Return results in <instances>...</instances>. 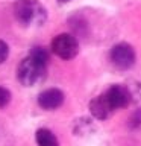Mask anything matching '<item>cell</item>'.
<instances>
[{"label":"cell","instance_id":"obj_8","mask_svg":"<svg viewBox=\"0 0 141 146\" xmlns=\"http://www.w3.org/2000/svg\"><path fill=\"white\" fill-rule=\"evenodd\" d=\"M35 139H36L40 146H59L56 135L50 129H45V128H41V129L36 131Z\"/></svg>","mask_w":141,"mask_h":146},{"label":"cell","instance_id":"obj_7","mask_svg":"<svg viewBox=\"0 0 141 146\" xmlns=\"http://www.w3.org/2000/svg\"><path fill=\"white\" fill-rule=\"evenodd\" d=\"M90 111L97 120H105V119H108L109 116H111V113L114 111V110L111 108V105L108 104L105 94H102V96L94 98L90 102Z\"/></svg>","mask_w":141,"mask_h":146},{"label":"cell","instance_id":"obj_10","mask_svg":"<svg viewBox=\"0 0 141 146\" xmlns=\"http://www.w3.org/2000/svg\"><path fill=\"white\" fill-rule=\"evenodd\" d=\"M8 53H9V49H8V44L5 41L0 40V64L6 61L8 58Z\"/></svg>","mask_w":141,"mask_h":146},{"label":"cell","instance_id":"obj_3","mask_svg":"<svg viewBox=\"0 0 141 146\" xmlns=\"http://www.w3.org/2000/svg\"><path fill=\"white\" fill-rule=\"evenodd\" d=\"M52 50L56 56L62 59H71L79 52V43L70 34H61L52 41Z\"/></svg>","mask_w":141,"mask_h":146},{"label":"cell","instance_id":"obj_5","mask_svg":"<svg viewBox=\"0 0 141 146\" xmlns=\"http://www.w3.org/2000/svg\"><path fill=\"white\" fill-rule=\"evenodd\" d=\"M105 98H106L108 104L111 105L112 110L117 108H126L130 102V93L126 87L123 85H112L109 87L108 91L105 93Z\"/></svg>","mask_w":141,"mask_h":146},{"label":"cell","instance_id":"obj_4","mask_svg":"<svg viewBox=\"0 0 141 146\" xmlns=\"http://www.w3.org/2000/svg\"><path fill=\"white\" fill-rule=\"evenodd\" d=\"M111 62L120 70H127L135 64V50L130 44L127 43H120L115 44L111 49L109 53Z\"/></svg>","mask_w":141,"mask_h":146},{"label":"cell","instance_id":"obj_2","mask_svg":"<svg viewBox=\"0 0 141 146\" xmlns=\"http://www.w3.org/2000/svg\"><path fill=\"white\" fill-rule=\"evenodd\" d=\"M15 18L24 26L43 25L45 21V9L38 0H20L14 8Z\"/></svg>","mask_w":141,"mask_h":146},{"label":"cell","instance_id":"obj_1","mask_svg":"<svg viewBox=\"0 0 141 146\" xmlns=\"http://www.w3.org/2000/svg\"><path fill=\"white\" fill-rule=\"evenodd\" d=\"M49 52L44 47H34L29 56H26L18 66V81L26 87H32L43 81L47 70Z\"/></svg>","mask_w":141,"mask_h":146},{"label":"cell","instance_id":"obj_11","mask_svg":"<svg viewBox=\"0 0 141 146\" xmlns=\"http://www.w3.org/2000/svg\"><path fill=\"white\" fill-rule=\"evenodd\" d=\"M140 125H141V108L136 110V111L132 114V117H130V126L132 128H136Z\"/></svg>","mask_w":141,"mask_h":146},{"label":"cell","instance_id":"obj_6","mask_svg":"<svg viewBox=\"0 0 141 146\" xmlns=\"http://www.w3.org/2000/svg\"><path fill=\"white\" fill-rule=\"evenodd\" d=\"M38 104L44 110H56L64 104V93L58 88H49L44 90L38 96Z\"/></svg>","mask_w":141,"mask_h":146},{"label":"cell","instance_id":"obj_12","mask_svg":"<svg viewBox=\"0 0 141 146\" xmlns=\"http://www.w3.org/2000/svg\"><path fill=\"white\" fill-rule=\"evenodd\" d=\"M59 2H68V0H59Z\"/></svg>","mask_w":141,"mask_h":146},{"label":"cell","instance_id":"obj_9","mask_svg":"<svg viewBox=\"0 0 141 146\" xmlns=\"http://www.w3.org/2000/svg\"><path fill=\"white\" fill-rule=\"evenodd\" d=\"M11 100V93L3 88V87H0V108L5 107V105H8V102Z\"/></svg>","mask_w":141,"mask_h":146}]
</instances>
